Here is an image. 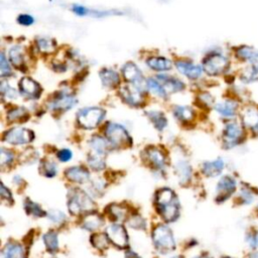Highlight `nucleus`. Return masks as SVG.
<instances>
[{"label": "nucleus", "mask_w": 258, "mask_h": 258, "mask_svg": "<svg viewBox=\"0 0 258 258\" xmlns=\"http://www.w3.org/2000/svg\"><path fill=\"white\" fill-rule=\"evenodd\" d=\"M154 205L156 211L165 222H174L179 216V203L175 192L163 187L156 191Z\"/></svg>", "instance_id": "nucleus-1"}, {"label": "nucleus", "mask_w": 258, "mask_h": 258, "mask_svg": "<svg viewBox=\"0 0 258 258\" xmlns=\"http://www.w3.org/2000/svg\"><path fill=\"white\" fill-rule=\"evenodd\" d=\"M68 209L74 216H83L94 213L96 204L83 189L72 188L68 195Z\"/></svg>", "instance_id": "nucleus-2"}, {"label": "nucleus", "mask_w": 258, "mask_h": 258, "mask_svg": "<svg viewBox=\"0 0 258 258\" xmlns=\"http://www.w3.org/2000/svg\"><path fill=\"white\" fill-rule=\"evenodd\" d=\"M152 242L155 249L162 253L167 254L174 251L175 241L171 230L165 225H158L152 230Z\"/></svg>", "instance_id": "nucleus-3"}, {"label": "nucleus", "mask_w": 258, "mask_h": 258, "mask_svg": "<svg viewBox=\"0 0 258 258\" xmlns=\"http://www.w3.org/2000/svg\"><path fill=\"white\" fill-rule=\"evenodd\" d=\"M106 112L101 108H84L78 112L77 120L81 127L90 130L96 128L103 121Z\"/></svg>", "instance_id": "nucleus-4"}, {"label": "nucleus", "mask_w": 258, "mask_h": 258, "mask_svg": "<svg viewBox=\"0 0 258 258\" xmlns=\"http://www.w3.org/2000/svg\"><path fill=\"white\" fill-rule=\"evenodd\" d=\"M107 139L112 147H126L131 145V137L128 131L120 124L109 123L105 129Z\"/></svg>", "instance_id": "nucleus-5"}, {"label": "nucleus", "mask_w": 258, "mask_h": 258, "mask_svg": "<svg viewBox=\"0 0 258 258\" xmlns=\"http://www.w3.org/2000/svg\"><path fill=\"white\" fill-rule=\"evenodd\" d=\"M229 67L228 58L222 53L213 52L208 54L203 61V70L209 76H218L223 74Z\"/></svg>", "instance_id": "nucleus-6"}, {"label": "nucleus", "mask_w": 258, "mask_h": 258, "mask_svg": "<svg viewBox=\"0 0 258 258\" xmlns=\"http://www.w3.org/2000/svg\"><path fill=\"white\" fill-rule=\"evenodd\" d=\"M34 139V133L24 127H14L4 133L3 140L13 145H23L30 143Z\"/></svg>", "instance_id": "nucleus-7"}, {"label": "nucleus", "mask_w": 258, "mask_h": 258, "mask_svg": "<svg viewBox=\"0 0 258 258\" xmlns=\"http://www.w3.org/2000/svg\"><path fill=\"white\" fill-rule=\"evenodd\" d=\"M244 136L241 125L237 122L228 123L223 130V142L226 148H232L238 145Z\"/></svg>", "instance_id": "nucleus-8"}, {"label": "nucleus", "mask_w": 258, "mask_h": 258, "mask_svg": "<svg viewBox=\"0 0 258 258\" xmlns=\"http://www.w3.org/2000/svg\"><path fill=\"white\" fill-rule=\"evenodd\" d=\"M106 234L110 240L116 247L120 249H125L129 245V237L126 229L118 223H114L107 228Z\"/></svg>", "instance_id": "nucleus-9"}, {"label": "nucleus", "mask_w": 258, "mask_h": 258, "mask_svg": "<svg viewBox=\"0 0 258 258\" xmlns=\"http://www.w3.org/2000/svg\"><path fill=\"white\" fill-rule=\"evenodd\" d=\"M237 183L234 177L230 175L223 176L216 187V201L218 203H223L227 201L236 190Z\"/></svg>", "instance_id": "nucleus-10"}, {"label": "nucleus", "mask_w": 258, "mask_h": 258, "mask_svg": "<svg viewBox=\"0 0 258 258\" xmlns=\"http://www.w3.org/2000/svg\"><path fill=\"white\" fill-rule=\"evenodd\" d=\"M122 75L124 79L129 82L131 85L137 87L141 91L145 89L144 79L141 71L134 62H126L122 68Z\"/></svg>", "instance_id": "nucleus-11"}, {"label": "nucleus", "mask_w": 258, "mask_h": 258, "mask_svg": "<svg viewBox=\"0 0 258 258\" xmlns=\"http://www.w3.org/2000/svg\"><path fill=\"white\" fill-rule=\"evenodd\" d=\"M119 93L122 100L130 106L138 107L143 102L142 91L133 85H126L121 87Z\"/></svg>", "instance_id": "nucleus-12"}, {"label": "nucleus", "mask_w": 258, "mask_h": 258, "mask_svg": "<svg viewBox=\"0 0 258 258\" xmlns=\"http://www.w3.org/2000/svg\"><path fill=\"white\" fill-rule=\"evenodd\" d=\"M77 103L75 96L69 92H58L49 103V107L56 111H67Z\"/></svg>", "instance_id": "nucleus-13"}, {"label": "nucleus", "mask_w": 258, "mask_h": 258, "mask_svg": "<svg viewBox=\"0 0 258 258\" xmlns=\"http://www.w3.org/2000/svg\"><path fill=\"white\" fill-rule=\"evenodd\" d=\"M19 91L27 99H37L41 94V88L33 79L24 77L19 82Z\"/></svg>", "instance_id": "nucleus-14"}, {"label": "nucleus", "mask_w": 258, "mask_h": 258, "mask_svg": "<svg viewBox=\"0 0 258 258\" xmlns=\"http://www.w3.org/2000/svg\"><path fill=\"white\" fill-rule=\"evenodd\" d=\"M156 79L161 84V86L163 87V89L165 90V92L167 94L176 93V92H179V91L184 89L183 83L180 80H178L176 78H173L171 76L158 75Z\"/></svg>", "instance_id": "nucleus-15"}, {"label": "nucleus", "mask_w": 258, "mask_h": 258, "mask_svg": "<svg viewBox=\"0 0 258 258\" xmlns=\"http://www.w3.org/2000/svg\"><path fill=\"white\" fill-rule=\"evenodd\" d=\"M66 177L76 183H85L90 179V172L83 166H72L64 171Z\"/></svg>", "instance_id": "nucleus-16"}, {"label": "nucleus", "mask_w": 258, "mask_h": 258, "mask_svg": "<svg viewBox=\"0 0 258 258\" xmlns=\"http://www.w3.org/2000/svg\"><path fill=\"white\" fill-rule=\"evenodd\" d=\"M176 69L184 76H186L188 79H198L201 77L203 73V68L195 64L190 61H184V60H178L175 62Z\"/></svg>", "instance_id": "nucleus-17"}, {"label": "nucleus", "mask_w": 258, "mask_h": 258, "mask_svg": "<svg viewBox=\"0 0 258 258\" xmlns=\"http://www.w3.org/2000/svg\"><path fill=\"white\" fill-rule=\"evenodd\" d=\"M224 165L225 163L223 159L217 158L215 160L204 162L202 165V171L208 177H216L221 174L224 169Z\"/></svg>", "instance_id": "nucleus-18"}, {"label": "nucleus", "mask_w": 258, "mask_h": 258, "mask_svg": "<svg viewBox=\"0 0 258 258\" xmlns=\"http://www.w3.org/2000/svg\"><path fill=\"white\" fill-rule=\"evenodd\" d=\"M146 157L153 167L160 170L165 167V163H166L165 156L159 149L155 147L148 148L146 150Z\"/></svg>", "instance_id": "nucleus-19"}, {"label": "nucleus", "mask_w": 258, "mask_h": 258, "mask_svg": "<svg viewBox=\"0 0 258 258\" xmlns=\"http://www.w3.org/2000/svg\"><path fill=\"white\" fill-rule=\"evenodd\" d=\"M102 84L107 88H114L120 84L119 74L111 69H103L99 73Z\"/></svg>", "instance_id": "nucleus-20"}, {"label": "nucleus", "mask_w": 258, "mask_h": 258, "mask_svg": "<svg viewBox=\"0 0 258 258\" xmlns=\"http://www.w3.org/2000/svg\"><path fill=\"white\" fill-rule=\"evenodd\" d=\"M146 64L153 71L166 72L172 67L171 61L163 56H151L146 60Z\"/></svg>", "instance_id": "nucleus-21"}, {"label": "nucleus", "mask_w": 258, "mask_h": 258, "mask_svg": "<svg viewBox=\"0 0 258 258\" xmlns=\"http://www.w3.org/2000/svg\"><path fill=\"white\" fill-rule=\"evenodd\" d=\"M1 258H24V249L19 243L9 242L2 250Z\"/></svg>", "instance_id": "nucleus-22"}, {"label": "nucleus", "mask_w": 258, "mask_h": 258, "mask_svg": "<svg viewBox=\"0 0 258 258\" xmlns=\"http://www.w3.org/2000/svg\"><path fill=\"white\" fill-rule=\"evenodd\" d=\"M90 146H91L92 151L94 153H97V154H100V155H103V156L112 147L109 140L105 139L101 136H94L90 141Z\"/></svg>", "instance_id": "nucleus-23"}, {"label": "nucleus", "mask_w": 258, "mask_h": 258, "mask_svg": "<svg viewBox=\"0 0 258 258\" xmlns=\"http://www.w3.org/2000/svg\"><path fill=\"white\" fill-rule=\"evenodd\" d=\"M238 104L235 101L232 100H226L224 102H220L215 106V110L224 117L231 118L233 117L237 112Z\"/></svg>", "instance_id": "nucleus-24"}, {"label": "nucleus", "mask_w": 258, "mask_h": 258, "mask_svg": "<svg viewBox=\"0 0 258 258\" xmlns=\"http://www.w3.org/2000/svg\"><path fill=\"white\" fill-rule=\"evenodd\" d=\"M243 123L250 128L252 132L258 134V111L255 108H248L243 114Z\"/></svg>", "instance_id": "nucleus-25"}, {"label": "nucleus", "mask_w": 258, "mask_h": 258, "mask_svg": "<svg viewBox=\"0 0 258 258\" xmlns=\"http://www.w3.org/2000/svg\"><path fill=\"white\" fill-rule=\"evenodd\" d=\"M103 223H104L103 219L94 212V213L88 214L86 217H84L81 226H82V228H84L87 231H95V230L99 229L100 227H102Z\"/></svg>", "instance_id": "nucleus-26"}, {"label": "nucleus", "mask_w": 258, "mask_h": 258, "mask_svg": "<svg viewBox=\"0 0 258 258\" xmlns=\"http://www.w3.org/2000/svg\"><path fill=\"white\" fill-rule=\"evenodd\" d=\"M174 169H175L176 176L178 177L179 183L184 184V183H186L190 179L191 167H190V165L186 161H184V160L178 161L175 164Z\"/></svg>", "instance_id": "nucleus-27"}, {"label": "nucleus", "mask_w": 258, "mask_h": 258, "mask_svg": "<svg viewBox=\"0 0 258 258\" xmlns=\"http://www.w3.org/2000/svg\"><path fill=\"white\" fill-rule=\"evenodd\" d=\"M45 248L50 253H55L58 250V237L57 233L53 230L48 231L42 237Z\"/></svg>", "instance_id": "nucleus-28"}, {"label": "nucleus", "mask_w": 258, "mask_h": 258, "mask_svg": "<svg viewBox=\"0 0 258 258\" xmlns=\"http://www.w3.org/2000/svg\"><path fill=\"white\" fill-rule=\"evenodd\" d=\"M146 115L148 116V118L150 119V121L152 122V124L154 125V127L161 131L163 130L166 125H167V120L164 116L163 113H161L160 111H155V110H151L146 112Z\"/></svg>", "instance_id": "nucleus-29"}, {"label": "nucleus", "mask_w": 258, "mask_h": 258, "mask_svg": "<svg viewBox=\"0 0 258 258\" xmlns=\"http://www.w3.org/2000/svg\"><path fill=\"white\" fill-rule=\"evenodd\" d=\"M108 215L114 219V221H124L127 217V209H125L123 206L118 204H112L107 208Z\"/></svg>", "instance_id": "nucleus-30"}, {"label": "nucleus", "mask_w": 258, "mask_h": 258, "mask_svg": "<svg viewBox=\"0 0 258 258\" xmlns=\"http://www.w3.org/2000/svg\"><path fill=\"white\" fill-rule=\"evenodd\" d=\"M36 46L41 52L52 53L56 49V42L50 37H38L36 39Z\"/></svg>", "instance_id": "nucleus-31"}, {"label": "nucleus", "mask_w": 258, "mask_h": 258, "mask_svg": "<svg viewBox=\"0 0 258 258\" xmlns=\"http://www.w3.org/2000/svg\"><path fill=\"white\" fill-rule=\"evenodd\" d=\"M24 210L28 215L36 218H41L47 215L45 211L38 204L34 203L29 199H26L24 202Z\"/></svg>", "instance_id": "nucleus-32"}, {"label": "nucleus", "mask_w": 258, "mask_h": 258, "mask_svg": "<svg viewBox=\"0 0 258 258\" xmlns=\"http://www.w3.org/2000/svg\"><path fill=\"white\" fill-rule=\"evenodd\" d=\"M9 59L11 63L16 68H21L24 64L23 51L20 45H14L9 50Z\"/></svg>", "instance_id": "nucleus-33"}, {"label": "nucleus", "mask_w": 258, "mask_h": 258, "mask_svg": "<svg viewBox=\"0 0 258 258\" xmlns=\"http://www.w3.org/2000/svg\"><path fill=\"white\" fill-rule=\"evenodd\" d=\"M173 115L176 119L187 122L194 118L195 113L192 109L187 106H176L173 109Z\"/></svg>", "instance_id": "nucleus-34"}, {"label": "nucleus", "mask_w": 258, "mask_h": 258, "mask_svg": "<svg viewBox=\"0 0 258 258\" xmlns=\"http://www.w3.org/2000/svg\"><path fill=\"white\" fill-rule=\"evenodd\" d=\"M92 245L98 249V250H105L108 248L109 246V238L107 236V234H103V233H98V234H93L90 238Z\"/></svg>", "instance_id": "nucleus-35"}, {"label": "nucleus", "mask_w": 258, "mask_h": 258, "mask_svg": "<svg viewBox=\"0 0 258 258\" xmlns=\"http://www.w3.org/2000/svg\"><path fill=\"white\" fill-rule=\"evenodd\" d=\"M88 164L95 171L103 170L105 168V166H106V163H105V160L103 158V155H100V154H97V153H94V152L89 154V156H88Z\"/></svg>", "instance_id": "nucleus-36"}, {"label": "nucleus", "mask_w": 258, "mask_h": 258, "mask_svg": "<svg viewBox=\"0 0 258 258\" xmlns=\"http://www.w3.org/2000/svg\"><path fill=\"white\" fill-rule=\"evenodd\" d=\"M39 172L45 177H53L57 173V166L51 160H42L39 165Z\"/></svg>", "instance_id": "nucleus-37"}, {"label": "nucleus", "mask_w": 258, "mask_h": 258, "mask_svg": "<svg viewBox=\"0 0 258 258\" xmlns=\"http://www.w3.org/2000/svg\"><path fill=\"white\" fill-rule=\"evenodd\" d=\"M148 89L150 92H152L153 94H155L156 96L160 97V98H165L167 93L165 92V90L163 89V87L161 86V84L157 81V79H153V78H150L147 80V83H146Z\"/></svg>", "instance_id": "nucleus-38"}, {"label": "nucleus", "mask_w": 258, "mask_h": 258, "mask_svg": "<svg viewBox=\"0 0 258 258\" xmlns=\"http://www.w3.org/2000/svg\"><path fill=\"white\" fill-rule=\"evenodd\" d=\"M256 49H254L253 47H250V46H246V45H243L241 47H239L237 49V56L240 58V59H243V60H247L249 61L250 58L253 56V54L255 53Z\"/></svg>", "instance_id": "nucleus-39"}, {"label": "nucleus", "mask_w": 258, "mask_h": 258, "mask_svg": "<svg viewBox=\"0 0 258 258\" xmlns=\"http://www.w3.org/2000/svg\"><path fill=\"white\" fill-rule=\"evenodd\" d=\"M47 217H48V219L52 223L57 224V225L62 224L66 221V219H67L66 214L63 212L59 211V210H51V211H49L47 213Z\"/></svg>", "instance_id": "nucleus-40"}, {"label": "nucleus", "mask_w": 258, "mask_h": 258, "mask_svg": "<svg viewBox=\"0 0 258 258\" xmlns=\"http://www.w3.org/2000/svg\"><path fill=\"white\" fill-rule=\"evenodd\" d=\"M25 116H27V111L25 108H14L10 110L7 114V118L10 121H18L20 119H23Z\"/></svg>", "instance_id": "nucleus-41"}, {"label": "nucleus", "mask_w": 258, "mask_h": 258, "mask_svg": "<svg viewBox=\"0 0 258 258\" xmlns=\"http://www.w3.org/2000/svg\"><path fill=\"white\" fill-rule=\"evenodd\" d=\"M128 224L131 228L137 229V230H144L146 228V222L145 220L140 216H132L130 220H128Z\"/></svg>", "instance_id": "nucleus-42"}, {"label": "nucleus", "mask_w": 258, "mask_h": 258, "mask_svg": "<svg viewBox=\"0 0 258 258\" xmlns=\"http://www.w3.org/2000/svg\"><path fill=\"white\" fill-rule=\"evenodd\" d=\"M0 74L2 78L8 77L11 75V68L10 64L8 62V60L6 59L4 53H1V58H0Z\"/></svg>", "instance_id": "nucleus-43"}, {"label": "nucleus", "mask_w": 258, "mask_h": 258, "mask_svg": "<svg viewBox=\"0 0 258 258\" xmlns=\"http://www.w3.org/2000/svg\"><path fill=\"white\" fill-rule=\"evenodd\" d=\"M13 158H14V155L11 151H9L5 148H1V158H0L1 166L10 165L13 161Z\"/></svg>", "instance_id": "nucleus-44"}, {"label": "nucleus", "mask_w": 258, "mask_h": 258, "mask_svg": "<svg viewBox=\"0 0 258 258\" xmlns=\"http://www.w3.org/2000/svg\"><path fill=\"white\" fill-rule=\"evenodd\" d=\"M246 242L251 248L258 247V230L250 231L246 236Z\"/></svg>", "instance_id": "nucleus-45"}, {"label": "nucleus", "mask_w": 258, "mask_h": 258, "mask_svg": "<svg viewBox=\"0 0 258 258\" xmlns=\"http://www.w3.org/2000/svg\"><path fill=\"white\" fill-rule=\"evenodd\" d=\"M56 157L59 161L61 162H68L69 160L72 159L73 157V152L68 149V148H62V149H59L56 153Z\"/></svg>", "instance_id": "nucleus-46"}, {"label": "nucleus", "mask_w": 258, "mask_h": 258, "mask_svg": "<svg viewBox=\"0 0 258 258\" xmlns=\"http://www.w3.org/2000/svg\"><path fill=\"white\" fill-rule=\"evenodd\" d=\"M104 184L99 180H94L90 185V191L94 196H100L104 191Z\"/></svg>", "instance_id": "nucleus-47"}, {"label": "nucleus", "mask_w": 258, "mask_h": 258, "mask_svg": "<svg viewBox=\"0 0 258 258\" xmlns=\"http://www.w3.org/2000/svg\"><path fill=\"white\" fill-rule=\"evenodd\" d=\"M17 22L21 25L28 26V25H31L34 22V18L29 14H20L17 17Z\"/></svg>", "instance_id": "nucleus-48"}, {"label": "nucleus", "mask_w": 258, "mask_h": 258, "mask_svg": "<svg viewBox=\"0 0 258 258\" xmlns=\"http://www.w3.org/2000/svg\"><path fill=\"white\" fill-rule=\"evenodd\" d=\"M240 197H241L242 202H243L244 204H250V203L253 201V195H252V192H251L249 189H247V188L241 189V191H240Z\"/></svg>", "instance_id": "nucleus-49"}, {"label": "nucleus", "mask_w": 258, "mask_h": 258, "mask_svg": "<svg viewBox=\"0 0 258 258\" xmlns=\"http://www.w3.org/2000/svg\"><path fill=\"white\" fill-rule=\"evenodd\" d=\"M1 92H2L3 96H7L8 98H16L17 97L16 91L13 88L9 87V86H5L4 84H2Z\"/></svg>", "instance_id": "nucleus-50"}, {"label": "nucleus", "mask_w": 258, "mask_h": 258, "mask_svg": "<svg viewBox=\"0 0 258 258\" xmlns=\"http://www.w3.org/2000/svg\"><path fill=\"white\" fill-rule=\"evenodd\" d=\"M199 99H200V102L203 103V104L206 105V106H211V105L214 103L213 97H212L210 94H208V93L201 94L200 97H199Z\"/></svg>", "instance_id": "nucleus-51"}, {"label": "nucleus", "mask_w": 258, "mask_h": 258, "mask_svg": "<svg viewBox=\"0 0 258 258\" xmlns=\"http://www.w3.org/2000/svg\"><path fill=\"white\" fill-rule=\"evenodd\" d=\"M1 199L2 200H5V201H9V202H12V195L10 192V190L2 183L1 184Z\"/></svg>", "instance_id": "nucleus-52"}, {"label": "nucleus", "mask_w": 258, "mask_h": 258, "mask_svg": "<svg viewBox=\"0 0 258 258\" xmlns=\"http://www.w3.org/2000/svg\"><path fill=\"white\" fill-rule=\"evenodd\" d=\"M125 258H140L137 253L132 250H127L125 253Z\"/></svg>", "instance_id": "nucleus-53"}, {"label": "nucleus", "mask_w": 258, "mask_h": 258, "mask_svg": "<svg viewBox=\"0 0 258 258\" xmlns=\"http://www.w3.org/2000/svg\"><path fill=\"white\" fill-rule=\"evenodd\" d=\"M249 258H258V252H252L249 255Z\"/></svg>", "instance_id": "nucleus-54"}, {"label": "nucleus", "mask_w": 258, "mask_h": 258, "mask_svg": "<svg viewBox=\"0 0 258 258\" xmlns=\"http://www.w3.org/2000/svg\"><path fill=\"white\" fill-rule=\"evenodd\" d=\"M195 258H209V257H207V256H197V257H195Z\"/></svg>", "instance_id": "nucleus-55"}, {"label": "nucleus", "mask_w": 258, "mask_h": 258, "mask_svg": "<svg viewBox=\"0 0 258 258\" xmlns=\"http://www.w3.org/2000/svg\"><path fill=\"white\" fill-rule=\"evenodd\" d=\"M173 258H181L180 256H175V257H173Z\"/></svg>", "instance_id": "nucleus-56"}, {"label": "nucleus", "mask_w": 258, "mask_h": 258, "mask_svg": "<svg viewBox=\"0 0 258 258\" xmlns=\"http://www.w3.org/2000/svg\"><path fill=\"white\" fill-rule=\"evenodd\" d=\"M222 258H232V257H222Z\"/></svg>", "instance_id": "nucleus-57"}]
</instances>
